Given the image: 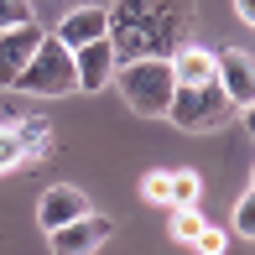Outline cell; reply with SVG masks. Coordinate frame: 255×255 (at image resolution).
Returning <instances> with one entry per match:
<instances>
[{
  "mask_svg": "<svg viewBox=\"0 0 255 255\" xmlns=\"http://www.w3.org/2000/svg\"><path fill=\"white\" fill-rule=\"evenodd\" d=\"M115 89L141 120H167L177 78H172L167 57H125V63H115Z\"/></svg>",
  "mask_w": 255,
  "mask_h": 255,
  "instance_id": "obj_1",
  "label": "cell"
},
{
  "mask_svg": "<svg viewBox=\"0 0 255 255\" xmlns=\"http://www.w3.org/2000/svg\"><path fill=\"white\" fill-rule=\"evenodd\" d=\"M167 120L188 135H203V130H224L235 120V104L224 99L219 84H177L172 104H167Z\"/></svg>",
  "mask_w": 255,
  "mask_h": 255,
  "instance_id": "obj_2",
  "label": "cell"
},
{
  "mask_svg": "<svg viewBox=\"0 0 255 255\" xmlns=\"http://www.w3.org/2000/svg\"><path fill=\"white\" fill-rule=\"evenodd\" d=\"M10 89H21V94H37V99L73 94V89H78V73H73V52H68L57 37H42V42H37V52L26 57V68L16 73V84H10Z\"/></svg>",
  "mask_w": 255,
  "mask_h": 255,
  "instance_id": "obj_3",
  "label": "cell"
},
{
  "mask_svg": "<svg viewBox=\"0 0 255 255\" xmlns=\"http://www.w3.org/2000/svg\"><path fill=\"white\" fill-rule=\"evenodd\" d=\"M115 235V224L104 214H78V219H68L63 229H47V245H52V255H94L104 240Z\"/></svg>",
  "mask_w": 255,
  "mask_h": 255,
  "instance_id": "obj_4",
  "label": "cell"
},
{
  "mask_svg": "<svg viewBox=\"0 0 255 255\" xmlns=\"http://www.w3.org/2000/svg\"><path fill=\"white\" fill-rule=\"evenodd\" d=\"M214 84L224 89V99L235 104V110L255 104V57H250V52H240V47L219 52V63H214Z\"/></svg>",
  "mask_w": 255,
  "mask_h": 255,
  "instance_id": "obj_5",
  "label": "cell"
},
{
  "mask_svg": "<svg viewBox=\"0 0 255 255\" xmlns=\"http://www.w3.org/2000/svg\"><path fill=\"white\" fill-rule=\"evenodd\" d=\"M115 42L110 37H94V42H84V47H73V73H78V89L84 94H99L104 84L115 78Z\"/></svg>",
  "mask_w": 255,
  "mask_h": 255,
  "instance_id": "obj_6",
  "label": "cell"
},
{
  "mask_svg": "<svg viewBox=\"0 0 255 255\" xmlns=\"http://www.w3.org/2000/svg\"><path fill=\"white\" fill-rule=\"evenodd\" d=\"M42 37H47V31H42L37 21H26V26H5V31H0V89L16 84V73L26 68V57L37 52Z\"/></svg>",
  "mask_w": 255,
  "mask_h": 255,
  "instance_id": "obj_7",
  "label": "cell"
},
{
  "mask_svg": "<svg viewBox=\"0 0 255 255\" xmlns=\"http://www.w3.org/2000/svg\"><path fill=\"white\" fill-rule=\"evenodd\" d=\"M52 37L63 42L68 52L84 47V42H94V37H110V10H104V5H78V10H68V16L57 21Z\"/></svg>",
  "mask_w": 255,
  "mask_h": 255,
  "instance_id": "obj_8",
  "label": "cell"
},
{
  "mask_svg": "<svg viewBox=\"0 0 255 255\" xmlns=\"http://www.w3.org/2000/svg\"><path fill=\"white\" fill-rule=\"evenodd\" d=\"M78 214H89L84 188H68V182H57V188H47V193L37 198V224H42V229H63L68 219H78Z\"/></svg>",
  "mask_w": 255,
  "mask_h": 255,
  "instance_id": "obj_9",
  "label": "cell"
},
{
  "mask_svg": "<svg viewBox=\"0 0 255 255\" xmlns=\"http://www.w3.org/2000/svg\"><path fill=\"white\" fill-rule=\"evenodd\" d=\"M167 63H172V78H177V84H214V63H219V52L198 47V42H182V47L172 52Z\"/></svg>",
  "mask_w": 255,
  "mask_h": 255,
  "instance_id": "obj_10",
  "label": "cell"
},
{
  "mask_svg": "<svg viewBox=\"0 0 255 255\" xmlns=\"http://www.w3.org/2000/svg\"><path fill=\"white\" fill-rule=\"evenodd\" d=\"M21 135V151H26V167H37L42 156H52V125L42 115H26V120H10Z\"/></svg>",
  "mask_w": 255,
  "mask_h": 255,
  "instance_id": "obj_11",
  "label": "cell"
},
{
  "mask_svg": "<svg viewBox=\"0 0 255 255\" xmlns=\"http://www.w3.org/2000/svg\"><path fill=\"white\" fill-rule=\"evenodd\" d=\"M198 193H203V177H198V172H188V167H172V208H188V203H198Z\"/></svg>",
  "mask_w": 255,
  "mask_h": 255,
  "instance_id": "obj_12",
  "label": "cell"
},
{
  "mask_svg": "<svg viewBox=\"0 0 255 255\" xmlns=\"http://www.w3.org/2000/svg\"><path fill=\"white\" fill-rule=\"evenodd\" d=\"M198 229H203V214H198V203H188V208H172V240L193 245V240H198Z\"/></svg>",
  "mask_w": 255,
  "mask_h": 255,
  "instance_id": "obj_13",
  "label": "cell"
},
{
  "mask_svg": "<svg viewBox=\"0 0 255 255\" xmlns=\"http://www.w3.org/2000/svg\"><path fill=\"white\" fill-rule=\"evenodd\" d=\"M141 198L172 208V172H146V177H141Z\"/></svg>",
  "mask_w": 255,
  "mask_h": 255,
  "instance_id": "obj_14",
  "label": "cell"
},
{
  "mask_svg": "<svg viewBox=\"0 0 255 255\" xmlns=\"http://www.w3.org/2000/svg\"><path fill=\"white\" fill-rule=\"evenodd\" d=\"M26 21H37L31 0H0V31L5 26H26Z\"/></svg>",
  "mask_w": 255,
  "mask_h": 255,
  "instance_id": "obj_15",
  "label": "cell"
},
{
  "mask_svg": "<svg viewBox=\"0 0 255 255\" xmlns=\"http://www.w3.org/2000/svg\"><path fill=\"white\" fill-rule=\"evenodd\" d=\"M235 235L240 240H255V188L235 203Z\"/></svg>",
  "mask_w": 255,
  "mask_h": 255,
  "instance_id": "obj_16",
  "label": "cell"
},
{
  "mask_svg": "<svg viewBox=\"0 0 255 255\" xmlns=\"http://www.w3.org/2000/svg\"><path fill=\"white\" fill-rule=\"evenodd\" d=\"M224 245H229V229H214V224H203L198 240H193V250H198V255H224Z\"/></svg>",
  "mask_w": 255,
  "mask_h": 255,
  "instance_id": "obj_17",
  "label": "cell"
},
{
  "mask_svg": "<svg viewBox=\"0 0 255 255\" xmlns=\"http://www.w3.org/2000/svg\"><path fill=\"white\" fill-rule=\"evenodd\" d=\"M235 16H240V21H245V26L255 31V0H235Z\"/></svg>",
  "mask_w": 255,
  "mask_h": 255,
  "instance_id": "obj_18",
  "label": "cell"
},
{
  "mask_svg": "<svg viewBox=\"0 0 255 255\" xmlns=\"http://www.w3.org/2000/svg\"><path fill=\"white\" fill-rule=\"evenodd\" d=\"M240 115H245V130L255 135V104H245V110H240Z\"/></svg>",
  "mask_w": 255,
  "mask_h": 255,
  "instance_id": "obj_19",
  "label": "cell"
},
{
  "mask_svg": "<svg viewBox=\"0 0 255 255\" xmlns=\"http://www.w3.org/2000/svg\"><path fill=\"white\" fill-rule=\"evenodd\" d=\"M250 188H255V167H250Z\"/></svg>",
  "mask_w": 255,
  "mask_h": 255,
  "instance_id": "obj_20",
  "label": "cell"
}]
</instances>
